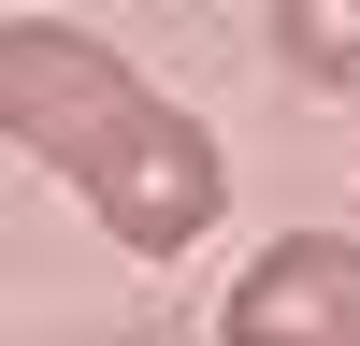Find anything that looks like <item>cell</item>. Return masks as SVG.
<instances>
[{
    "label": "cell",
    "mask_w": 360,
    "mask_h": 346,
    "mask_svg": "<svg viewBox=\"0 0 360 346\" xmlns=\"http://www.w3.org/2000/svg\"><path fill=\"white\" fill-rule=\"evenodd\" d=\"M231 346H360V231H274L231 288Z\"/></svg>",
    "instance_id": "cell-2"
},
{
    "label": "cell",
    "mask_w": 360,
    "mask_h": 346,
    "mask_svg": "<svg viewBox=\"0 0 360 346\" xmlns=\"http://www.w3.org/2000/svg\"><path fill=\"white\" fill-rule=\"evenodd\" d=\"M0 346H15V332H0Z\"/></svg>",
    "instance_id": "cell-4"
},
{
    "label": "cell",
    "mask_w": 360,
    "mask_h": 346,
    "mask_svg": "<svg viewBox=\"0 0 360 346\" xmlns=\"http://www.w3.org/2000/svg\"><path fill=\"white\" fill-rule=\"evenodd\" d=\"M274 15V58L303 86H360V0H259Z\"/></svg>",
    "instance_id": "cell-3"
},
{
    "label": "cell",
    "mask_w": 360,
    "mask_h": 346,
    "mask_svg": "<svg viewBox=\"0 0 360 346\" xmlns=\"http://www.w3.org/2000/svg\"><path fill=\"white\" fill-rule=\"evenodd\" d=\"M0 144H29L130 260H188L202 231L231 217L217 130H202L188 101H159V86H144L101 29H72V15H0Z\"/></svg>",
    "instance_id": "cell-1"
}]
</instances>
